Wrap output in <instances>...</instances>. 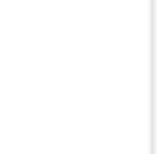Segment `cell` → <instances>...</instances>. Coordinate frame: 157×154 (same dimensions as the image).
Listing matches in <instances>:
<instances>
[]
</instances>
